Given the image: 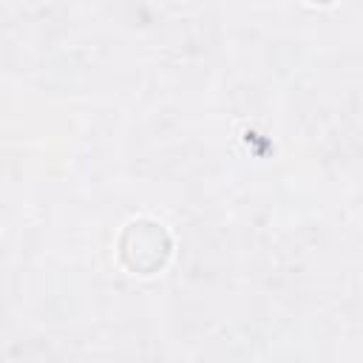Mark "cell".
Masks as SVG:
<instances>
[{"instance_id": "obj_1", "label": "cell", "mask_w": 363, "mask_h": 363, "mask_svg": "<svg viewBox=\"0 0 363 363\" xmlns=\"http://www.w3.org/2000/svg\"><path fill=\"white\" fill-rule=\"evenodd\" d=\"M116 250H119V261L125 269H130L133 275H153L164 269L173 241L159 221L136 218L122 230Z\"/></svg>"}]
</instances>
